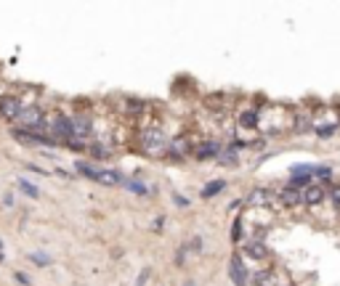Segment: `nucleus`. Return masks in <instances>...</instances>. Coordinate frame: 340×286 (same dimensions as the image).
I'll return each mask as SVG.
<instances>
[{"mask_svg":"<svg viewBox=\"0 0 340 286\" xmlns=\"http://www.w3.org/2000/svg\"><path fill=\"white\" fill-rule=\"evenodd\" d=\"M75 170H77V172H80V175L90 177V180H96V172H98V170H93L90 165H85V162H77V165H75Z\"/></svg>","mask_w":340,"mask_h":286,"instance_id":"nucleus-16","label":"nucleus"},{"mask_svg":"<svg viewBox=\"0 0 340 286\" xmlns=\"http://www.w3.org/2000/svg\"><path fill=\"white\" fill-rule=\"evenodd\" d=\"M223 185H226L223 180H213V183H207L205 188H202V196L207 199V196H215V194H221V191H223Z\"/></svg>","mask_w":340,"mask_h":286,"instance_id":"nucleus-14","label":"nucleus"},{"mask_svg":"<svg viewBox=\"0 0 340 286\" xmlns=\"http://www.w3.org/2000/svg\"><path fill=\"white\" fill-rule=\"evenodd\" d=\"M141 146H144L146 154L157 157V154H162L168 149V138H165V133H162L157 125H149V127L141 130Z\"/></svg>","mask_w":340,"mask_h":286,"instance_id":"nucleus-2","label":"nucleus"},{"mask_svg":"<svg viewBox=\"0 0 340 286\" xmlns=\"http://www.w3.org/2000/svg\"><path fill=\"white\" fill-rule=\"evenodd\" d=\"M3 204H5V207H13V196L5 194V196H3Z\"/></svg>","mask_w":340,"mask_h":286,"instance_id":"nucleus-23","label":"nucleus"},{"mask_svg":"<svg viewBox=\"0 0 340 286\" xmlns=\"http://www.w3.org/2000/svg\"><path fill=\"white\" fill-rule=\"evenodd\" d=\"M0 262H3V252H0Z\"/></svg>","mask_w":340,"mask_h":286,"instance_id":"nucleus-25","label":"nucleus"},{"mask_svg":"<svg viewBox=\"0 0 340 286\" xmlns=\"http://www.w3.org/2000/svg\"><path fill=\"white\" fill-rule=\"evenodd\" d=\"M90 154H93L96 159H106L109 157V149H104V143H93L90 146Z\"/></svg>","mask_w":340,"mask_h":286,"instance_id":"nucleus-18","label":"nucleus"},{"mask_svg":"<svg viewBox=\"0 0 340 286\" xmlns=\"http://www.w3.org/2000/svg\"><path fill=\"white\" fill-rule=\"evenodd\" d=\"M125 185H128V191H133V194H138V196L149 194V191H146V185H141V183H133V180H128Z\"/></svg>","mask_w":340,"mask_h":286,"instance_id":"nucleus-20","label":"nucleus"},{"mask_svg":"<svg viewBox=\"0 0 340 286\" xmlns=\"http://www.w3.org/2000/svg\"><path fill=\"white\" fill-rule=\"evenodd\" d=\"M258 122H260V114L255 109L239 114V125H242V127H258Z\"/></svg>","mask_w":340,"mask_h":286,"instance_id":"nucleus-12","label":"nucleus"},{"mask_svg":"<svg viewBox=\"0 0 340 286\" xmlns=\"http://www.w3.org/2000/svg\"><path fill=\"white\" fill-rule=\"evenodd\" d=\"M96 180L104 183V185H117V183H122V175L117 172V170H98Z\"/></svg>","mask_w":340,"mask_h":286,"instance_id":"nucleus-9","label":"nucleus"},{"mask_svg":"<svg viewBox=\"0 0 340 286\" xmlns=\"http://www.w3.org/2000/svg\"><path fill=\"white\" fill-rule=\"evenodd\" d=\"M21 109H24L21 98H16V96H3V98H0V114H3V119L16 122V117H19Z\"/></svg>","mask_w":340,"mask_h":286,"instance_id":"nucleus-4","label":"nucleus"},{"mask_svg":"<svg viewBox=\"0 0 340 286\" xmlns=\"http://www.w3.org/2000/svg\"><path fill=\"white\" fill-rule=\"evenodd\" d=\"M229 273H231V281H234L237 286H247V270H245V265H242V260H239V257H231Z\"/></svg>","mask_w":340,"mask_h":286,"instance_id":"nucleus-7","label":"nucleus"},{"mask_svg":"<svg viewBox=\"0 0 340 286\" xmlns=\"http://www.w3.org/2000/svg\"><path fill=\"white\" fill-rule=\"evenodd\" d=\"M16 281H19V284H24V286H27V284H29V278H27L24 273H16Z\"/></svg>","mask_w":340,"mask_h":286,"instance_id":"nucleus-24","label":"nucleus"},{"mask_svg":"<svg viewBox=\"0 0 340 286\" xmlns=\"http://www.w3.org/2000/svg\"><path fill=\"white\" fill-rule=\"evenodd\" d=\"M19 188L24 191L27 196H32V199H37V196H40V191H37V185H35V183H29V180H24V177H21V180H19Z\"/></svg>","mask_w":340,"mask_h":286,"instance_id":"nucleus-15","label":"nucleus"},{"mask_svg":"<svg viewBox=\"0 0 340 286\" xmlns=\"http://www.w3.org/2000/svg\"><path fill=\"white\" fill-rule=\"evenodd\" d=\"M0 252H3V241H0Z\"/></svg>","mask_w":340,"mask_h":286,"instance_id":"nucleus-26","label":"nucleus"},{"mask_svg":"<svg viewBox=\"0 0 340 286\" xmlns=\"http://www.w3.org/2000/svg\"><path fill=\"white\" fill-rule=\"evenodd\" d=\"M276 202H282L284 207H295L298 202H300V194H298V188H282L279 191V196H276Z\"/></svg>","mask_w":340,"mask_h":286,"instance_id":"nucleus-10","label":"nucleus"},{"mask_svg":"<svg viewBox=\"0 0 340 286\" xmlns=\"http://www.w3.org/2000/svg\"><path fill=\"white\" fill-rule=\"evenodd\" d=\"M29 260H32L35 265H51V257L43 252H29Z\"/></svg>","mask_w":340,"mask_h":286,"instance_id":"nucleus-17","label":"nucleus"},{"mask_svg":"<svg viewBox=\"0 0 340 286\" xmlns=\"http://www.w3.org/2000/svg\"><path fill=\"white\" fill-rule=\"evenodd\" d=\"M93 133V119L88 114H75L69 117V141H77V143H85V138H90Z\"/></svg>","mask_w":340,"mask_h":286,"instance_id":"nucleus-3","label":"nucleus"},{"mask_svg":"<svg viewBox=\"0 0 340 286\" xmlns=\"http://www.w3.org/2000/svg\"><path fill=\"white\" fill-rule=\"evenodd\" d=\"M253 281H255V286H276L279 284V273L276 270H258V273L253 276Z\"/></svg>","mask_w":340,"mask_h":286,"instance_id":"nucleus-8","label":"nucleus"},{"mask_svg":"<svg viewBox=\"0 0 340 286\" xmlns=\"http://www.w3.org/2000/svg\"><path fill=\"white\" fill-rule=\"evenodd\" d=\"M245 254H247V257H253V260H263L268 252H266V246L260 241H247L245 244Z\"/></svg>","mask_w":340,"mask_h":286,"instance_id":"nucleus-11","label":"nucleus"},{"mask_svg":"<svg viewBox=\"0 0 340 286\" xmlns=\"http://www.w3.org/2000/svg\"><path fill=\"white\" fill-rule=\"evenodd\" d=\"M239 238H242V218H237L231 226V241H239Z\"/></svg>","mask_w":340,"mask_h":286,"instance_id":"nucleus-19","label":"nucleus"},{"mask_svg":"<svg viewBox=\"0 0 340 286\" xmlns=\"http://www.w3.org/2000/svg\"><path fill=\"white\" fill-rule=\"evenodd\" d=\"M300 202H306V204H311V207L322 204V202H324V188H322L319 183L306 185V188H303V194H300Z\"/></svg>","mask_w":340,"mask_h":286,"instance_id":"nucleus-6","label":"nucleus"},{"mask_svg":"<svg viewBox=\"0 0 340 286\" xmlns=\"http://www.w3.org/2000/svg\"><path fill=\"white\" fill-rule=\"evenodd\" d=\"M45 125V114L37 104H24V109L19 112L16 117V130H24V133H43Z\"/></svg>","mask_w":340,"mask_h":286,"instance_id":"nucleus-1","label":"nucleus"},{"mask_svg":"<svg viewBox=\"0 0 340 286\" xmlns=\"http://www.w3.org/2000/svg\"><path fill=\"white\" fill-rule=\"evenodd\" d=\"M276 202V196L271 194L268 188H255L250 196H247V204L255 207V210H266L268 204H274Z\"/></svg>","mask_w":340,"mask_h":286,"instance_id":"nucleus-5","label":"nucleus"},{"mask_svg":"<svg viewBox=\"0 0 340 286\" xmlns=\"http://www.w3.org/2000/svg\"><path fill=\"white\" fill-rule=\"evenodd\" d=\"M146 278H149V270H141V276H138L136 286H144V284H146Z\"/></svg>","mask_w":340,"mask_h":286,"instance_id":"nucleus-21","label":"nucleus"},{"mask_svg":"<svg viewBox=\"0 0 340 286\" xmlns=\"http://www.w3.org/2000/svg\"><path fill=\"white\" fill-rule=\"evenodd\" d=\"M332 199H335V204L340 207V185H338V188H332Z\"/></svg>","mask_w":340,"mask_h":286,"instance_id":"nucleus-22","label":"nucleus"},{"mask_svg":"<svg viewBox=\"0 0 340 286\" xmlns=\"http://www.w3.org/2000/svg\"><path fill=\"white\" fill-rule=\"evenodd\" d=\"M221 154V146L218 143H202V149H194V157L197 159H207V157H215Z\"/></svg>","mask_w":340,"mask_h":286,"instance_id":"nucleus-13","label":"nucleus"}]
</instances>
